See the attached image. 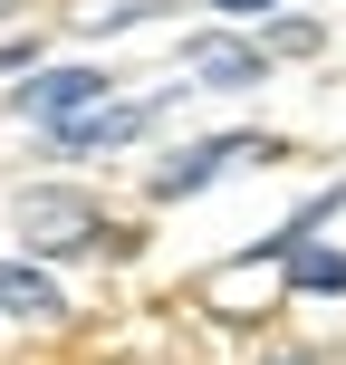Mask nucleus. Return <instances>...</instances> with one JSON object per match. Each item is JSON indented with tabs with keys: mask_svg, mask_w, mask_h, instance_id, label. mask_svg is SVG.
<instances>
[{
	"mask_svg": "<svg viewBox=\"0 0 346 365\" xmlns=\"http://www.w3.org/2000/svg\"><path fill=\"white\" fill-rule=\"evenodd\" d=\"M183 96H193L183 77H173L164 96H106V106H87V115H68V125H49V135H39V154H49V164H106V154L145 145V135H154V115L183 106Z\"/></svg>",
	"mask_w": 346,
	"mask_h": 365,
	"instance_id": "1",
	"label": "nucleus"
},
{
	"mask_svg": "<svg viewBox=\"0 0 346 365\" xmlns=\"http://www.w3.org/2000/svg\"><path fill=\"white\" fill-rule=\"evenodd\" d=\"M289 154V135H250V125H231V135H202V145H173L164 164L145 173V192L154 202H193V192H212L231 164H279Z\"/></svg>",
	"mask_w": 346,
	"mask_h": 365,
	"instance_id": "2",
	"label": "nucleus"
},
{
	"mask_svg": "<svg viewBox=\"0 0 346 365\" xmlns=\"http://www.w3.org/2000/svg\"><path fill=\"white\" fill-rule=\"evenodd\" d=\"M106 96H126L116 87V68H96V58H77V68H29V77H10L0 87V106L19 115V125H68V115H87V106H106Z\"/></svg>",
	"mask_w": 346,
	"mask_h": 365,
	"instance_id": "3",
	"label": "nucleus"
},
{
	"mask_svg": "<svg viewBox=\"0 0 346 365\" xmlns=\"http://www.w3.org/2000/svg\"><path fill=\"white\" fill-rule=\"evenodd\" d=\"M96 221H106V202L87 192V182H29L19 192V250L58 259V250H96Z\"/></svg>",
	"mask_w": 346,
	"mask_h": 365,
	"instance_id": "4",
	"label": "nucleus"
},
{
	"mask_svg": "<svg viewBox=\"0 0 346 365\" xmlns=\"http://www.w3.org/2000/svg\"><path fill=\"white\" fill-rule=\"evenodd\" d=\"M260 77H279V68L260 58V38H250V29H202V38H183V87L240 96V87H260Z\"/></svg>",
	"mask_w": 346,
	"mask_h": 365,
	"instance_id": "5",
	"label": "nucleus"
},
{
	"mask_svg": "<svg viewBox=\"0 0 346 365\" xmlns=\"http://www.w3.org/2000/svg\"><path fill=\"white\" fill-rule=\"evenodd\" d=\"M0 317H39V327H58L68 317V298H58L49 269H29V259H0Z\"/></svg>",
	"mask_w": 346,
	"mask_h": 365,
	"instance_id": "6",
	"label": "nucleus"
},
{
	"mask_svg": "<svg viewBox=\"0 0 346 365\" xmlns=\"http://www.w3.org/2000/svg\"><path fill=\"white\" fill-rule=\"evenodd\" d=\"M164 10H183V0H68V38H116V29H145Z\"/></svg>",
	"mask_w": 346,
	"mask_h": 365,
	"instance_id": "7",
	"label": "nucleus"
},
{
	"mask_svg": "<svg viewBox=\"0 0 346 365\" xmlns=\"http://www.w3.org/2000/svg\"><path fill=\"white\" fill-rule=\"evenodd\" d=\"M279 269H289V298H346V250H327V240H298Z\"/></svg>",
	"mask_w": 346,
	"mask_h": 365,
	"instance_id": "8",
	"label": "nucleus"
},
{
	"mask_svg": "<svg viewBox=\"0 0 346 365\" xmlns=\"http://www.w3.org/2000/svg\"><path fill=\"white\" fill-rule=\"evenodd\" d=\"M250 38H260V58H270V68H279V58H317V48H327V29H317L308 10H270Z\"/></svg>",
	"mask_w": 346,
	"mask_h": 365,
	"instance_id": "9",
	"label": "nucleus"
},
{
	"mask_svg": "<svg viewBox=\"0 0 346 365\" xmlns=\"http://www.w3.org/2000/svg\"><path fill=\"white\" fill-rule=\"evenodd\" d=\"M202 10H212L221 29H240V19H270V10H289V0H202Z\"/></svg>",
	"mask_w": 346,
	"mask_h": 365,
	"instance_id": "10",
	"label": "nucleus"
},
{
	"mask_svg": "<svg viewBox=\"0 0 346 365\" xmlns=\"http://www.w3.org/2000/svg\"><path fill=\"white\" fill-rule=\"evenodd\" d=\"M19 68H39V29L29 38H0V77H19Z\"/></svg>",
	"mask_w": 346,
	"mask_h": 365,
	"instance_id": "11",
	"label": "nucleus"
},
{
	"mask_svg": "<svg viewBox=\"0 0 346 365\" xmlns=\"http://www.w3.org/2000/svg\"><path fill=\"white\" fill-rule=\"evenodd\" d=\"M260 365H317V356L308 346H279V356H260Z\"/></svg>",
	"mask_w": 346,
	"mask_h": 365,
	"instance_id": "12",
	"label": "nucleus"
},
{
	"mask_svg": "<svg viewBox=\"0 0 346 365\" xmlns=\"http://www.w3.org/2000/svg\"><path fill=\"white\" fill-rule=\"evenodd\" d=\"M0 19H19V0H0Z\"/></svg>",
	"mask_w": 346,
	"mask_h": 365,
	"instance_id": "13",
	"label": "nucleus"
}]
</instances>
